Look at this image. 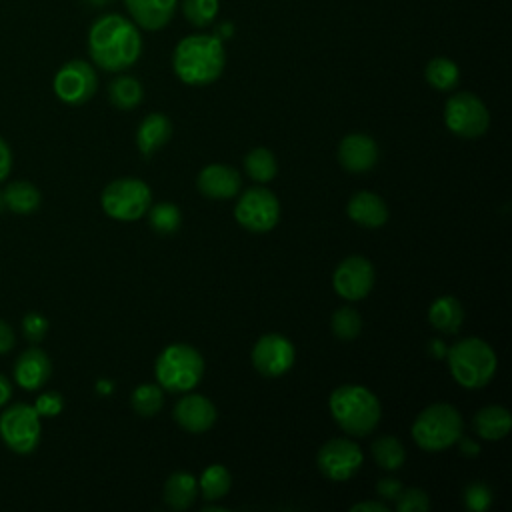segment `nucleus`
I'll return each instance as SVG.
<instances>
[{
    "instance_id": "21",
    "label": "nucleus",
    "mask_w": 512,
    "mask_h": 512,
    "mask_svg": "<svg viewBox=\"0 0 512 512\" xmlns=\"http://www.w3.org/2000/svg\"><path fill=\"white\" fill-rule=\"evenodd\" d=\"M170 136H172L170 120L160 112L148 114L140 122L138 132H136V144H138L140 154H144V156L154 154L156 150H160L170 140Z\"/></svg>"
},
{
    "instance_id": "42",
    "label": "nucleus",
    "mask_w": 512,
    "mask_h": 512,
    "mask_svg": "<svg viewBox=\"0 0 512 512\" xmlns=\"http://www.w3.org/2000/svg\"><path fill=\"white\" fill-rule=\"evenodd\" d=\"M350 510L352 512H388V506L384 502H358Z\"/></svg>"
},
{
    "instance_id": "13",
    "label": "nucleus",
    "mask_w": 512,
    "mask_h": 512,
    "mask_svg": "<svg viewBox=\"0 0 512 512\" xmlns=\"http://www.w3.org/2000/svg\"><path fill=\"white\" fill-rule=\"evenodd\" d=\"M252 364L262 376H282L294 364V346L282 334H264L252 348Z\"/></svg>"
},
{
    "instance_id": "8",
    "label": "nucleus",
    "mask_w": 512,
    "mask_h": 512,
    "mask_svg": "<svg viewBox=\"0 0 512 512\" xmlns=\"http://www.w3.org/2000/svg\"><path fill=\"white\" fill-rule=\"evenodd\" d=\"M0 436L16 454H30L38 448L42 436L40 416L34 406L16 402L0 414Z\"/></svg>"
},
{
    "instance_id": "29",
    "label": "nucleus",
    "mask_w": 512,
    "mask_h": 512,
    "mask_svg": "<svg viewBox=\"0 0 512 512\" xmlns=\"http://www.w3.org/2000/svg\"><path fill=\"white\" fill-rule=\"evenodd\" d=\"M244 170L256 182H270L276 176V158L268 148H254L244 158Z\"/></svg>"
},
{
    "instance_id": "3",
    "label": "nucleus",
    "mask_w": 512,
    "mask_h": 512,
    "mask_svg": "<svg viewBox=\"0 0 512 512\" xmlns=\"http://www.w3.org/2000/svg\"><path fill=\"white\" fill-rule=\"evenodd\" d=\"M328 406L336 424L352 436H366L372 432L382 414L378 398L368 388L358 384L338 386L330 394Z\"/></svg>"
},
{
    "instance_id": "24",
    "label": "nucleus",
    "mask_w": 512,
    "mask_h": 512,
    "mask_svg": "<svg viewBox=\"0 0 512 512\" xmlns=\"http://www.w3.org/2000/svg\"><path fill=\"white\" fill-rule=\"evenodd\" d=\"M512 416L502 406H484L474 414V430L484 440H500L510 432Z\"/></svg>"
},
{
    "instance_id": "38",
    "label": "nucleus",
    "mask_w": 512,
    "mask_h": 512,
    "mask_svg": "<svg viewBox=\"0 0 512 512\" xmlns=\"http://www.w3.org/2000/svg\"><path fill=\"white\" fill-rule=\"evenodd\" d=\"M22 332H24L26 340L40 342L48 332V320L38 312H28L22 318Z\"/></svg>"
},
{
    "instance_id": "28",
    "label": "nucleus",
    "mask_w": 512,
    "mask_h": 512,
    "mask_svg": "<svg viewBox=\"0 0 512 512\" xmlns=\"http://www.w3.org/2000/svg\"><path fill=\"white\" fill-rule=\"evenodd\" d=\"M230 484H232V478H230V472L222 466V464H212L208 466L200 480H198V486L202 490V496L206 500H220L222 496L228 494L230 490Z\"/></svg>"
},
{
    "instance_id": "43",
    "label": "nucleus",
    "mask_w": 512,
    "mask_h": 512,
    "mask_svg": "<svg viewBox=\"0 0 512 512\" xmlns=\"http://www.w3.org/2000/svg\"><path fill=\"white\" fill-rule=\"evenodd\" d=\"M10 396H12V386H10L8 378L0 374V406H4L10 400Z\"/></svg>"
},
{
    "instance_id": "30",
    "label": "nucleus",
    "mask_w": 512,
    "mask_h": 512,
    "mask_svg": "<svg viewBox=\"0 0 512 512\" xmlns=\"http://www.w3.org/2000/svg\"><path fill=\"white\" fill-rule=\"evenodd\" d=\"M426 80L436 90H452L458 84L460 72L458 66L448 58H432L426 66Z\"/></svg>"
},
{
    "instance_id": "23",
    "label": "nucleus",
    "mask_w": 512,
    "mask_h": 512,
    "mask_svg": "<svg viewBox=\"0 0 512 512\" xmlns=\"http://www.w3.org/2000/svg\"><path fill=\"white\" fill-rule=\"evenodd\" d=\"M428 320L436 330L444 334H456L464 322V308L454 296H440L432 302Z\"/></svg>"
},
{
    "instance_id": "19",
    "label": "nucleus",
    "mask_w": 512,
    "mask_h": 512,
    "mask_svg": "<svg viewBox=\"0 0 512 512\" xmlns=\"http://www.w3.org/2000/svg\"><path fill=\"white\" fill-rule=\"evenodd\" d=\"M348 216L364 226V228H380L386 224L388 220V208H386V202L374 194V192H368V190H360L356 192L350 202H348V208H346Z\"/></svg>"
},
{
    "instance_id": "6",
    "label": "nucleus",
    "mask_w": 512,
    "mask_h": 512,
    "mask_svg": "<svg viewBox=\"0 0 512 512\" xmlns=\"http://www.w3.org/2000/svg\"><path fill=\"white\" fill-rule=\"evenodd\" d=\"M154 374L162 388L170 392H188L200 382L204 360L190 344H170L156 358Z\"/></svg>"
},
{
    "instance_id": "39",
    "label": "nucleus",
    "mask_w": 512,
    "mask_h": 512,
    "mask_svg": "<svg viewBox=\"0 0 512 512\" xmlns=\"http://www.w3.org/2000/svg\"><path fill=\"white\" fill-rule=\"evenodd\" d=\"M402 490H404V488H402L400 480H396V478H380L378 484H376L378 496H380V498H386V500H392V502L400 496Z\"/></svg>"
},
{
    "instance_id": "14",
    "label": "nucleus",
    "mask_w": 512,
    "mask_h": 512,
    "mask_svg": "<svg viewBox=\"0 0 512 512\" xmlns=\"http://www.w3.org/2000/svg\"><path fill=\"white\" fill-rule=\"evenodd\" d=\"M332 284L338 296L360 300L368 296L374 286V268L364 256H348L334 270Z\"/></svg>"
},
{
    "instance_id": "9",
    "label": "nucleus",
    "mask_w": 512,
    "mask_h": 512,
    "mask_svg": "<svg viewBox=\"0 0 512 512\" xmlns=\"http://www.w3.org/2000/svg\"><path fill=\"white\" fill-rule=\"evenodd\" d=\"M444 122L450 132L462 138H478L486 132L490 116L484 102L472 92H458L444 106Z\"/></svg>"
},
{
    "instance_id": "40",
    "label": "nucleus",
    "mask_w": 512,
    "mask_h": 512,
    "mask_svg": "<svg viewBox=\"0 0 512 512\" xmlns=\"http://www.w3.org/2000/svg\"><path fill=\"white\" fill-rule=\"evenodd\" d=\"M14 344H16V336H14L12 326L0 318V354L10 352L14 348Z\"/></svg>"
},
{
    "instance_id": "7",
    "label": "nucleus",
    "mask_w": 512,
    "mask_h": 512,
    "mask_svg": "<svg viewBox=\"0 0 512 512\" xmlns=\"http://www.w3.org/2000/svg\"><path fill=\"white\" fill-rule=\"evenodd\" d=\"M100 202L110 218L130 222L142 218L148 212L152 204V192L144 180L118 178L102 190Z\"/></svg>"
},
{
    "instance_id": "46",
    "label": "nucleus",
    "mask_w": 512,
    "mask_h": 512,
    "mask_svg": "<svg viewBox=\"0 0 512 512\" xmlns=\"http://www.w3.org/2000/svg\"><path fill=\"white\" fill-rule=\"evenodd\" d=\"M96 388H98L100 392H110V390H112V384H110V382H104V380H100Z\"/></svg>"
},
{
    "instance_id": "27",
    "label": "nucleus",
    "mask_w": 512,
    "mask_h": 512,
    "mask_svg": "<svg viewBox=\"0 0 512 512\" xmlns=\"http://www.w3.org/2000/svg\"><path fill=\"white\" fill-rule=\"evenodd\" d=\"M372 456L380 468L398 470L406 460V450L398 438L386 434V436H380L374 440Z\"/></svg>"
},
{
    "instance_id": "10",
    "label": "nucleus",
    "mask_w": 512,
    "mask_h": 512,
    "mask_svg": "<svg viewBox=\"0 0 512 512\" xmlns=\"http://www.w3.org/2000/svg\"><path fill=\"white\" fill-rule=\"evenodd\" d=\"M234 216L238 224L250 232H268L278 224L280 204L270 190L250 188L240 196Z\"/></svg>"
},
{
    "instance_id": "33",
    "label": "nucleus",
    "mask_w": 512,
    "mask_h": 512,
    "mask_svg": "<svg viewBox=\"0 0 512 512\" xmlns=\"http://www.w3.org/2000/svg\"><path fill=\"white\" fill-rule=\"evenodd\" d=\"M330 326H332V332L336 338L354 340L360 334L362 320H360V314L352 306H342L332 314Z\"/></svg>"
},
{
    "instance_id": "37",
    "label": "nucleus",
    "mask_w": 512,
    "mask_h": 512,
    "mask_svg": "<svg viewBox=\"0 0 512 512\" xmlns=\"http://www.w3.org/2000/svg\"><path fill=\"white\" fill-rule=\"evenodd\" d=\"M34 410L38 412V416H44V418H54L62 412L64 408V398L60 392H54V390H48V392H42L36 400H34Z\"/></svg>"
},
{
    "instance_id": "44",
    "label": "nucleus",
    "mask_w": 512,
    "mask_h": 512,
    "mask_svg": "<svg viewBox=\"0 0 512 512\" xmlns=\"http://www.w3.org/2000/svg\"><path fill=\"white\" fill-rule=\"evenodd\" d=\"M460 446H462V452H464V454H470V456H474V454L480 452V448H478L472 440H468V438H464V440L460 442Z\"/></svg>"
},
{
    "instance_id": "1",
    "label": "nucleus",
    "mask_w": 512,
    "mask_h": 512,
    "mask_svg": "<svg viewBox=\"0 0 512 512\" xmlns=\"http://www.w3.org/2000/svg\"><path fill=\"white\" fill-rule=\"evenodd\" d=\"M142 50L140 32L120 14L100 16L88 32V52L92 60L108 72L132 66Z\"/></svg>"
},
{
    "instance_id": "15",
    "label": "nucleus",
    "mask_w": 512,
    "mask_h": 512,
    "mask_svg": "<svg viewBox=\"0 0 512 512\" xmlns=\"http://www.w3.org/2000/svg\"><path fill=\"white\" fill-rule=\"evenodd\" d=\"M174 420L180 428L192 434L206 432L216 422L214 404L202 394H188L174 406Z\"/></svg>"
},
{
    "instance_id": "31",
    "label": "nucleus",
    "mask_w": 512,
    "mask_h": 512,
    "mask_svg": "<svg viewBox=\"0 0 512 512\" xmlns=\"http://www.w3.org/2000/svg\"><path fill=\"white\" fill-rule=\"evenodd\" d=\"M180 210L172 202H160L148 208V222L158 234H172L180 228Z\"/></svg>"
},
{
    "instance_id": "47",
    "label": "nucleus",
    "mask_w": 512,
    "mask_h": 512,
    "mask_svg": "<svg viewBox=\"0 0 512 512\" xmlns=\"http://www.w3.org/2000/svg\"><path fill=\"white\" fill-rule=\"evenodd\" d=\"M90 4H96V6H102V4H106V2H110V0H88Z\"/></svg>"
},
{
    "instance_id": "18",
    "label": "nucleus",
    "mask_w": 512,
    "mask_h": 512,
    "mask_svg": "<svg viewBox=\"0 0 512 512\" xmlns=\"http://www.w3.org/2000/svg\"><path fill=\"white\" fill-rule=\"evenodd\" d=\"M52 374L50 358L40 348L24 350L14 362V380L24 390L42 388Z\"/></svg>"
},
{
    "instance_id": "36",
    "label": "nucleus",
    "mask_w": 512,
    "mask_h": 512,
    "mask_svg": "<svg viewBox=\"0 0 512 512\" xmlns=\"http://www.w3.org/2000/svg\"><path fill=\"white\" fill-rule=\"evenodd\" d=\"M464 504L474 512H484L492 504V492L484 482H472L464 490Z\"/></svg>"
},
{
    "instance_id": "16",
    "label": "nucleus",
    "mask_w": 512,
    "mask_h": 512,
    "mask_svg": "<svg viewBox=\"0 0 512 512\" xmlns=\"http://www.w3.org/2000/svg\"><path fill=\"white\" fill-rule=\"evenodd\" d=\"M198 190L206 198L226 200L234 198L240 190V174L232 166L224 164H210L204 166L196 178Z\"/></svg>"
},
{
    "instance_id": "25",
    "label": "nucleus",
    "mask_w": 512,
    "mask_h": 512,
    "mask_svg": "<svg viewBox=\"0 0 512 512\" xmlns=\"http://www.w3.org/2000/svg\"><path fill=\"white\" fill-rule=\"evenodd\" d=\"M198 494V480L188 472H174L164 484V500L172 510H186Z\"/></svg>"
},
{
    "instance_id": "35",
    "label": "nucleus",
    "mask_w": 512,
    "mask_h": 512,
    "mask_svg": "<svg viewBox=\"0 0 512 512\" xmlns=\"http://www.w3.org/2000/svg\"><path fill=\"white\" fill-rule=\"evenodd\" d=\"M398 512H426L430 508L428 494L420 488H406L394 500Z\"/></svg>"
},
{
    "instance_id": "34",
    "label": "nucleus",
    "mask_w": 512,
    "mask_h": 512,
    "mask_svg": "<svg viewBox=\"0 0 512 512\" xmlns=\"http://www.w3.org/2000/svg\"><path fill=\"white\" fill-rule=\"evenodd\" d=\"M184 16L194 26H208L218 12V0H182Z\"/></svg>"
},
{
    "instance_id": "22",
    "label": "nucleus",
    "mask_w": 512,
    "mask_h": 512,
    "mask_svg": "<svg viewBox=\"0 0 512 512\" xmlns=\"http://www.w3.org/2000/svg\"><path fill=\"white\" fill-rule=\"evenodd\" d=\"M0 202L14 214H32L38 210L42 196H40V190L32 182L16 180V182H10L2 190Z\"/></svg>"
},
{
    "instance_id": "26",
    "label": "nucleus",
    "mask_w": 512,
    "mask_h": 512,
    "mask_svg": "<svg viewBox=\"0 0 512 512\" xmlns=\"http://www.w3.org/2000/svg\"><path fill=\"white\" fill-rule=\"evenodd\" d=\"M108 98L118 110H132L142 100V86L132 76H118L108 86Z\"/></svg>"
},
{
    "instance_id": "4",
    "label": "nucleus",
    "mask_w": 512,
    "mask_h": 512,
    "mask_svg": "<svg viewBox=\"0 0 512 512\" xmlns=\"http://www.w3.org/2000/svg\"><path fill=\"white\" fill-rule=\"evenodd\" d=\"M448 366L452 378L470 390L484 388L496 374L498 358L490 344L480 338H462L448 350Z\"/></svg>"
},
{
    "instance_id": "17",
    "label": "nucleus",
    "mask_w": 512,
    "mask_h": 512,
    "mask_svg": "<svg viewBox=\"0 0 512 512\" xmlns=\"http://www.w3.org/2000/svg\"><path fill=\"white\" fill-rule=\"evenodd\" d=\"M338 160L348 172H368L378 160V146L366 134H348L338 146Z\"/></svg>"
},
{
    "instance_id": "32",
    "label": "nucleus",
    "mask_w": 512,
    "mask_h": 512,
    "mask_svg": "<svg viewBox=\"0 0 512 512\" xmlns=\"http://www.w3.org/2000/svg\"><path fill=\"white\" fill-rule=\"evenodd\" d=\"M130 402H132V408H134L136 414H140L144 418H150V416H154L162 408L164 396H162L160 386H156V384H140L132 392Z\"/></svg>"
},
{
    "instance_id": "2",
    "label": "nucleus",
    "mask_w": 512,
    "mask_h": 512,
    "mask_svg": "<svg viewBox=\"0 0 512 512\" xmlns=\"http://www.w3.org/2000/svg\"><path fill=\"white\" fill-rule=\"evenodd\" d=\"M174 72L190 86H206L218 80L224 70L226 54L222 40L214 34H194L180 40L174 50Z\"/></svg>"
},
{
    "instance_id": "5",
    "label": "nucleus",
    "mask_w": 512,
    "mask_h": 512,
    "mask_svg": "<svg viewBox=\"0 0 512 512\" xmlns=\"http://www.w3.org/2000/svg\"><path fill=\"white\" fill-rule=\"evenodd\" d=\"M412 438L426 452H442L462 438V416L450 404H430L416 416Z\"/></svg>"
},
{
    "instance_id": "12",
    "label": "nucleus",
    "mask_w": 512,
    "mask_h": 512,
    "mask_svg": "<svg viewBox=\"0 0 512 512\" xmlns=\"http://www.w3.org/2000/svg\"><path fill=\"white\" fill-rule=\"evenodd\" d=\"M52 88L62 102L78 106L94 96L98 88V78L88 62L70 60L56 72Z\"/></svg>"
},
{
    "instance_id": "45",
    "label": "nucleus",
    "mask_w": 512,
    "mask_h": 512,
    "mask_svg": "<svg viewBox=\"0 0 512 512\" xmlns=\"http://www.w3.org/2000/svg\"><path fill=\"white\" fill-rule=\"evenodd\" d=\"M232 34V24L230 22H226L224 26H220L218 28V34H214L216 38H220V40H224V38H228Z\"/></svg>"
},
{
    "instance_id": "20",
    "label": "nucleus",
    "mask_w": 512,
    "mask_h": 512,
    "mask_svg": "<svg viewBox=\"0 0 512 512\" xmlns=\"http://www.w3.org/2000/svg\"><path fill=\"white\" fill-rule=\"evenodd\" d=\"M130 16L144 30L164 28L176 8V0H124Z\"/></svg>"
},
{
    "instance_id": "11",
    "label": "nucleus",
    "mask_w": 512,
    "mask_h": 512,
    "mask_svg": "<svg viewBox=\"0 0 512 512\" xmlns=\"http://www.w3.org/2000/svg\"><path fill=\"white\" fill-rule=\"evenodd\" d=\"M316 462H318V470L328 480L344 482L360 470L364 462V454L356 442L348 438H332L318 450Z\"/></svg>"
},
{
    "instance_id": "41",
    "label": "nucleus",
    "mask_w": 512,
    "mask_h": 512,
    "mask_svg": "<svg viewBox=\"0 0 512 512\" xmlns=\"http://www.w3.org/2000/svg\"><path fill=\"white\" fill-rule=\"evenodd\" d=\"M10 170H12V150L8 142L0 136V182L6 180Z\"/></svg>"
}]
</instances>
